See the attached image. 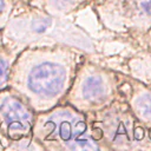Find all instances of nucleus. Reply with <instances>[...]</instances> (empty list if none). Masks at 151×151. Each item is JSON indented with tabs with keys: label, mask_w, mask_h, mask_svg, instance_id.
Returning a JSON list of instances; mask_svg holds the SVG:
<instances>
[{
	"label": "nucleus",
	"mask_w": 151,
	"mask_h": 151,
	"mask_svg": "<svg viewBox=\"0 0 151 151\" xmlns=\"http://www.w3.org/2000/svg\"><path fill=\"white\" fill-rule=\"evenodd\" d=\"M119 88L136 118L151 132V85L122 74Z\"/></svg>",
	"instance_id": "8"
},
{
	"label": "nucleus",
	"mask_w": 151,
	"mask_h": 151,
	"mask_svg": "<svg viewBox=\"0 0 151 151\" xmlns=\"http://www.w3.org/2000/svg\"><path fill=\"white\" fill-rule=\"evenodd\" d=\"M86 117L92 137L103 150H151V132L136 118L123 93Z\"/></svg>",
	"instance_id": "4"
},
{
	"label": "nucleus",
	"mask_w": 151,
	"mask_h": 151,
	"mask_svg": "<svg viewBox=\"0 0 151 151\" xmlns=\"http://www.w3.org/2000/svg\"><path fill=\"white\" fill-rule=\"evenodd\" d=\"M100 25L138 42L151 27V0H91Z\"/></svg>",
	"instance_id": "6"
},
{
	"label": "nucleus",
	"mask_w": 151,
	"mask_h": 151,
	"mask_svg": "<svg viewBox=\"0 0 151 151\" xmlns=\"http://www.w3.org/2000/svg\"><path fill=\"white\" fill-rule=\"evenodd\" d=\"M17 54L7 51L4 46L0 48V91L8 87V78L12 64Z\"/></svg>",
	"instance_id": "10"
},
{
	"label": "nucleus",
	"mask_w": 151,
	"mask_h": 151,
	"mask_svg": "<svg viewBox=\"0 0 151 151\" xmlns=\"http://www.w3.org/2000/svg\"><path fill=\"white\" fill-rule=\"evenodd\" d=\"M2 47V40H1V31H0V48Z\"/></svg>",
	"instance_id": "14"
},
{
	"label": "nucleus",
	"mask_w": 151,
	"mask_h": 151,
	"mask_svg": "<svg viewBox=\"0 0 151 151\" xmlns=\"http://www.w3.org/2000/svg\"><path fill=\"white\" fill-rule=\"evenodd\" d=\"M15 1H17V2H18V1H21V2H27V4L29 2V0H15Z\"/></svg>",
	"instance_id": "15"
},
{
	"label": "nucleus",
	"mask_w": 151,
	"mask_h": 151,
	"mask_svg": "<svg viewBox=\"0 0 151 151\" xmlns=\"http://www.w3.org/2000/svg\"><path fill=\"white\" fill-rule=\"evenodd\" d=\"M0 151H4V147H2V145H1V143H0Z\"/></svg>",
	"instance_id": "16"
},
{
	"label": "nucleus",
	"mask_w": 151,
	"mask_h": 151,
	"mask_svg": "<svg viewBox=\"0 0 151 151\" xmlns=\"http://www.w3.org/2000/svg\"><path fill=\"white\" fill-rule=\"evenodd\" d=\"M15 2V0H0V31L7 24Z\"/></svg>",
	"instance_id": "11"
},
{
	"label": "nucleus",
	"mask_w": 151,
	"mask_h": 151,
	"mask_svg": "<svg viewBox=\"0 0 151 151\" xmlns=\"http://www.w3.org/2000/svg\"><path fill=\"white\" fill-rule=\"evenodd\" d=\"M2 46L18 54L29 46L64 44L96 54L92 37L67 17L52 15L41 7L18 1L5 27L1 29Z\"/></svg>",
	"instance_id": "2"
},
{
	"label": "nucleus",
	"mask_w": 151,
	"mask_h": 151,
	"mask_svg": "<svg viewBox=\"0 0 151 151\" xmlns=\"http://www.w3.org/2000/svg\"><path fill=\"white\" fill-rule=\"evenodd\" d=\"M91 0H42L41 8L52 15L68 17L90 5Z\"/></svg>",
	"instance_id": "9"
},
{
	"label": "nucleus",
	"mask_w": 151,
	"mask_h": 151,
	"mask_svg": "<svg viewBox=\"0 0 151 151\" xmlns=\"http://www.w3.org/2000/svg\"><path fill=\"white\" fill-rule=\"evenodd\" d=\"M41 1L42 0H29V5H33V6H38V7H40L41 6Z\"/></svg>",
	"instance_id": "13"
},
{
	"label": "nucleus",
	"mask_w": 151,
	"mask_h": 151,
	"mask_svg": "<svg viewBox=\"0 0 151 151\" xmlns=\"http://www.w3.org/2000/svg\"><path fill=\"white\" fill-rule=\"evenodd\" d=\"M120 79V73L98 65L85 55L63 103L85 114L103 110L122 96Z\"/></svg>",
	"instance_id": "5"
},
{
	"label": "nucleus",
	"mask_w": 151,
	"mask_h": 151,
	"mask_svg": "<svg viewBox=\"0 0 151 151\" xmlns=\"http://www.w3.org/2000/svg\"><path fill=\"white\" fill-rule=\"evenodd\" d=\"M138 44L147 50L149 52H151V27L145 32V34L139 39Z\"/></svg>",
	"instance_id": "12"
},
{
	"label": "nucleus",
	"mask_w": 151,
	"mask_h": 151,
	"mask_svg": "<svg viewBox=\"0 0 151 151\" xmlns=\"http://www.w3.org/2000/svg\"><path fill=\"white\" fill-rule=\"evenodd\" d=\"M85 55L64 44L26 47L12 64L8 87L35 113L51 110L63 103Z\"/></svg>",
	"instance_id": "1"
},
{
	"label": "nucleus",
	"mask_w": 151,
	"mask_h": 151,
	"mask_svg": "<svg viewBox=\"0 0 151 151\" xmlns=\"http://www.w3.org/2000/svg\"><path fill=\"white\" fill-rule=\"evenodd\" d=\"M35 112L9 87L0 91V143L4 151L11 144L32 138Z\"/></svg>",
	"instance_id": "7"
},
{
	"label": "nucleus",
	"mask_w": 151,
	"mask_h": 151,
	"mask_svg": "<svg viewBox=\"0 0 151 151\" xmlns=\"http://www.w3.org/2000/svg\"><path fill=\"white\" fill-rule=\"evenodd\" d=\"M33 140L47 151H100L85 113L66 103L35 113Z\"/></svg>",
	"instance_id": "3"
}]
</instances>
